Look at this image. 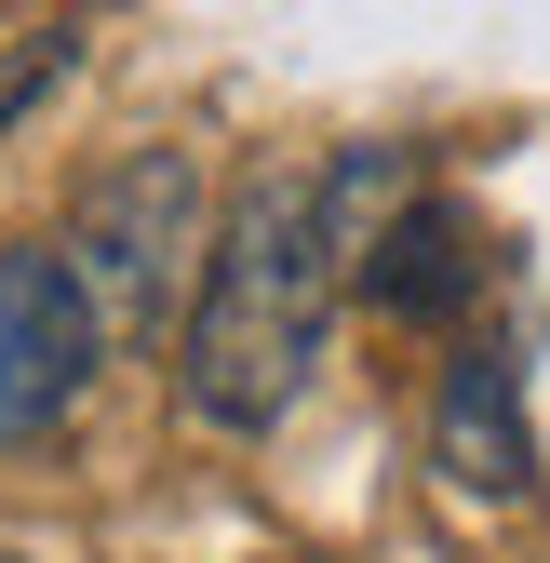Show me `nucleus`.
Listing matches in <instances>:
<instances>
[{
	"label": "nucleus",
	"instance_id": "423d86ee",
	"mask_svg": "<svg viewBox=\"0 0 550 563\" xmlns=\"http://www.w3.org/2000/svg\"><path fill=\"white\" fill-rule=\"evenodd\" d=\"M67 81V27H0V121H28Z\"/></svg>",
	"mask_w": 550,
	"mask_h": 563
},
{
	"label": "nucleus",
	"instance_id": "20e7f679",
	"mask_svg": "<svg viewBox=\"0 0 550 563\" xmlns=\"http://www.w3.org/2000/svg\"><path fill=\"white\" fill-rule=\"evenodd\" d=\"M430 470L457 483V497H537V430H524V363L510 349H457L443 389H430Z\"/></svg>",
	"mask_w": 550,
	"mask_h": 563
},
{
	"label": "nucleus",
	"instance_id": "f03ea898",
	"mask_svg": "<svg viewBox=\"0 0 550 563\" xmlns=\"http://www.w3.org/2000/svg\"><path fill=\"white\" fill-rule=\"evenodd\" d=\"M54 255L81 268L108 349H148L162 322H188L201 255H216V229H201V162H188V148H134V162H108L81 201H67V242H54Z\"/></svg>",
	"mask_w": 550,
	"mask_h": 563
},
{
	"label": "nucleus",
	"instance_id": "0eeeda50",
	"mask_svg": "<svg viewBox=\"0 0 550 563\" xmlns=\"http://www.w3.org/2000/svg\"><path fill=\"white\" fill-rule=\"evenodd\" d=\"M0 563H28V550H0Z\"/></svg>",
	"mask_w": 550,
	"mask_h": 563
},
{
	"label": "nucleus",
	"instance_id": "39448f33",
	"mask_svg": "<svg viewBox=\"0 0 550 563\" xmlns=\"http://www.w3.org/2000/svg\"><path fill=\"white\" fill-rule=\"evenodd\" d=\"M363 296L389 309V322H457L470 296H484V229L457 216V201H403V216L376 229V255H363Z\"/></svg>",
	"mask_w": 550,
	"mask_h": 563
},
{
	"label": "nucleus",
	"instance_id": "7ed1b4c3",
	"mask_svg": "<svg viewBox=\"0 0 550 563\" xmlns=\"http://www.w3.org/2000/svg\"><path fill=\"white\" fill-rule=\"evenodd\" d=\"M95 363H108V322L81 296V268L54 242L0 255V443H41L54 416L95 389Z\"/></svg>",
	"mask_w": 550,
	"mask_h": 563
},
{
	"label": "nucleus",
	"instance_id": "f257e3e1",
	"mask_svg": "<svg viewBox=\"0 0 550 563\" xmlns=\"http://www.w3.org/2000/svg\"><path fill=\"white\" fill-rule=\"evenodd\" d=\"M336 296H350V242L322 216V175H242L201 255V296L175 322V402L229 443H268L322 363Z\"/></svg>",
	"mask_w": 550,
	"mask_h": 563
}]
</instances>
